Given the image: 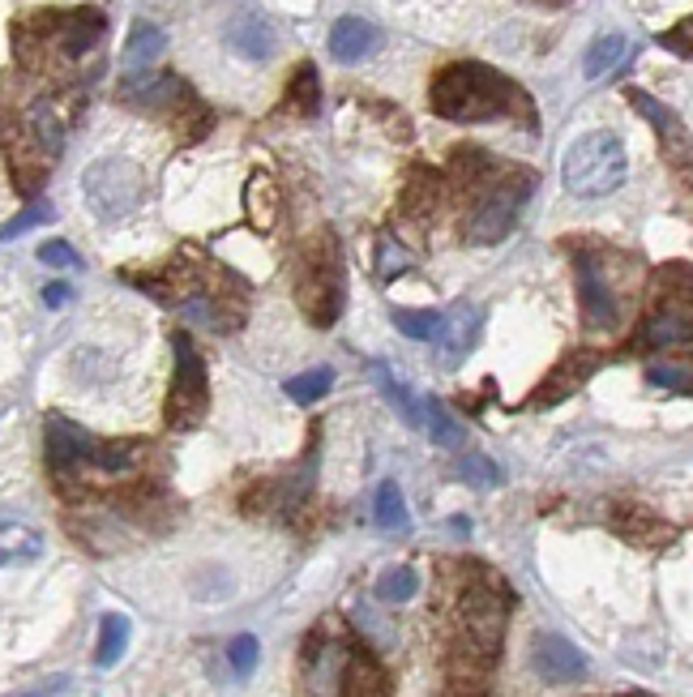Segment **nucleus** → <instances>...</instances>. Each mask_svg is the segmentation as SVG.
I'll use <instances>...</instances> for the list:
<instances>
[{"label": "nucleus", "mask_w": 693, "mask_h": 697, "mask_svg": "<svg viewBox=\"0 0 693 697\" xmlns=\"http://www.w3.org/2000/svg\"><path fill=\"white\" fill-rule=\"evenodd\" d=\"M424 424H429L432 445H441V449H459L462 445L459 419L445 412V403H441V398H429V403H424Z\"/></svg>", "instance_id": "24"}, {"label": "nucleus", "mask_w": 693, "mask_h": 697, "mask_svg": "<svg viewBox=\"0 0 693 697\" xmlns=\"http://www.w3.org/2000/svg\"><path fill=\"white\" fill-rule=\"evenodd\" d=\"M647 381L660 385V389H672V394H693V373L685 364H651Z\"/></svg>", "instance_id": "32"}, {"label": "nucleus", "mask_w": 693, "mask_h": 697, "mask_svg": "<svg viewBox=\"0 0 693 697\" xmlns=\"http://www.w3.org/2000/svg\"><path fill=\"white\" fill-rule=\"evenodd\" d=\"M103 31H107V18H103L99 9H73V13H61V18H56L52 43L61 48L65 61H77V56H86V52L99 43Z\"/></svg>", "instance_id": "13"}, {"label": "nucleus", "mask_w": 693, "mask_h": 697, "mask_svg": "<svg viewBox=\"0 0 693 697\" xmlns=\"http://www.w3.org/2000/svg\"><path fill=\"white\" fill-rule=\"evenodd\" d=\"M372 518H377V527L381 531H407V501H402V488H398L395 479H386L381 488H377V501H372Z\"/></svg>", "instance_id": "22"}, {"label": "nucleus", "mask_w": 693, "mask_h": 697, "mask_svg": "<svg viewBox=\"0 0 693 697\" xmlns=\"http://www.w3.org/2000/svg\"><path fill=\"white\" fill-rule=\"evenodd\" d=\"M43 552V539L34 531H18V527H4V565L13 561H34Z\"/></svg>", "instance_id": "30"}, {"label": "nucleus", "mask_w": 693, "mask_h": 697, "mask_svg": "<svg viewBox=\"0 0 693 697\" xmlns=\"http://www.w3.org/2000/svg\"><path fill=\"white\" fill-rule=\"evenodd\" d=\"M626 98L651 121V128L660 133V142H663V155L676 163V167H685L690 163V137H685V125H681V116L672 112V107H663L655 95H647V91H638V86H629Z\"/></svg>", "instance_id": "11"}, {"label": "nucleus", "mask_w": 693, "mask_h": 697, "mask_svg": "<svg viewBox=\"0 0 693 697\" xmlns=\"http://www.w3.org/2000/svg\"><path fill=\"white\" fill-rule=\"evenodd\" d=\"M574 270H578V304H582V321H587V330H617L621 309H617L612 283L603 279L599 261H595L591 253H578L574 257Z\"/></svg>", "instance_id": "7"}, {"label": "nucleus", "mask_w": 693, "mask_h": 697, "mask_svg": "<svg viewBox=\"0 0 693 697\" xmlns=\"http://www.w3.org/2000/svg\"><path fill=\"white\" fill-rule=\"evenodd\" d=\"M82 189L103 219H125L141 201V171L125 159H99L82 171Z\"/></svg>", "instance_id": "6"}, {"label": "nucleus", "mask_w": 693, "mask_h": 697, "mask_svg": "<svg viewBox=\"0 0 693 697\" xmlns=\"http://www.w3.org/2000/svg\"><path fill=\"white\" fill-rule=\"evenodd\" d=\"M296 300L313 325H330L343 309V266L334 236H317L300 249L296 261Z\"/></svg>", "instance_id": "3"}, {"label": "nucleus", "mask_w": 693, "mask_h": 697, "mask_svg": "<svg viewBox=\"0 0 693 697\" xmlns=\"http://www.w3.org/2000/svg\"><path fill=\"white\" fill-rule=\"evenodd\" d=\"M292 103H296V112H304V116H317V107H322V82H317L313 64H300L296 73H292Z\"/></svg>", "instance_id": "26"}, {"label": "nucleus", "mask_w": 693, "mask_h": 697, "mask_svg": "<svg viewBox=\"0 0 693 697\" xmlns=\"http://www.w3.org/2000/svg\"><path fill=\"white\" fill-rule=\"evenodd\" d=\"M120 98L129 103V107H146V112H167V107H176V103H185V86H180V77H155V73H146V77H125L120 82Z\"/></svg>", "instance_id": "14"}, {"label": "nucleus", "mask_w": 693, "mask_h": 697, "mask_svg": "<svg viewBox=\"0 0 693 697\" xmlns=\"http://www.w3.org/2000/svg\"><path fill=\"white\" fill-rule=\"evenodd\" d=\"M125 646H129V621L116 616V612H107V616L99 621V651H95V664L99 667L120 664Z\"/></svg>", "instance_id": "23"}, {"label": "nucleus", "mask_w": 693, "mask_h": 697, "mask_svg": "<svg viewBox=\"0 0 693 697\" xmlns=\"http://www.w3.org/2000/svg\"><path fill=\"white\" fill-rule=\"evenodd\" d=\"M48 215H52L48 206H31V210H22L18 219H13V222H9V227H4V240H13V236H22L27 227H34V222H43V219H48Z\"/></svg>", "instance_id": "36"}, {"label": "nucleus", "mask_w": 693, "mask_h": 697, "mask_svg": "<svg viewBox=\"0 0 693 697\" xmlns=\"http://www.w3.org/2000/svg\"><path fill=\"white\" fill-rule=\"evenodd\" d=\"M693 339V287L685 291H672L660 309L651 313L647 330H642V343L647 347H676V343H690Z\"/></svg>", "instance_id": "10"}, {"label": "nucleus", "mask_w": 693, "mask_h": 697, "mask_svg": "<svg viewBox=\"0 0 693 697\" xmlns=\"http://www.w3.org/2000/svg\"><path fill=\"white\" fill-rule=\"evenodd\" d=\"M39 261H43V266H56V270H73V266H77V253H73V245H65V240H48V245H39Z\"/></svg>", "instance_id": "34"}, {"label": "nucleus", "mask_w": 693, "mask_h": 697, "mask_svg": "<svg viewBox=\"0 0 693 697\" xmlns=\"http://www.w3.org/2000/svg\"><path fill=\"white\" fill-rule=\"evenodd\" d=\"M629 43L626 34H599L591 48H587V61H582V73L591 77V82H599V77H608L617 64L626 61Z\"/></svg>", "instance_id": "20"}, {"label": "nucleus", "mask_w": 693, "mask_h": 697, "mask_svg": "<svg viewBox=\"0 0 693 697\" xmlns=\"http://www.w3.org/2000/svg\"><path fill=\"white\" fill-rule=\"evenodd\" d=\"M164 48H167V34L159 31V27L137 22L129 31V39H125V69H129V73H141L146 64H155L164 56Z\"/></svg>", "instance_id": "19"}, {"label": "nucleus", "mask_w": 693, "mask_h": 697, "mask_svg": "<svg viewBox=\"0 0 693 697\" xmlns=\"http://www.w3.org/2000/svg\"><path fill=\"white\" fill-rule=\"evenodd\" d=\"M531 189H535V180H531L527 171H514L510 180H489L484 193H480V201H475V210H471V219L462 227V236L471 245H496V240H505L514 231L518 210H523V201L531 197Z\"/></svg>", "instance_id": "5"}, {"label": "nucleus", "mask_w": 693, "mask_h": 697, "mask_svg": "<svg viewBox=\"0 0 693 697\" xmlns=\"http://www.w3.org/2000/svg\"><path fill=\"white\" fill-rule=\"evenodd\" d=\"M171 351H176V373H171V389H167V428L189 433L193 424H201V415L210 407V373H206V360L189 334H176Z\"/></svg>", "instance_id": "4"}, {"label": "nucleus", "mask_w": 693, "mask_h": 697, "mask_svg": "<svg viewBox=\"0 0 693 697\" xmlns=\"http://www.w3.org/2000/svg\"><path fill=\"white\" fill-rule=\"evenodd\" d=\"M223 39H228V48H235L244 61H270V56H274V31L265 27V18H258V13L231 18Z\"/></svg>", "instance_id": "17"}, {"label": "nucleus", "mask_w": 693, "mask_h": 697, "mask_svg": "<svg viewBox=\"0 0 693 697\" xmlns=\"http://www.w3.org/2000/svg\"><path fill=\"white\" fill-rule=\"evenodd\" d=\"M660 43L668 48V52L693 56V18H690V22H681V27H672L668 34H660Z\"/></svg>", "instance_id": "35"}, {"label": "nucleus", "mask_w": 693, "mask_h": 697, "mask_svg": "<svg viewBox=\"0 0 693 697\" xmlns=\"http://www.w3.org/2000/svg\"><path fill=\"white\" fill-rule=\"evenodd\" d=\"M43 445H48L52 471H77V467H95L103 441H91V433H82L77 424H69V419L56 415V419H48Z\"/></svg>", "instance_id": "9"}, {"label": "nucleus", "mask_w": 693, "mask_h": 697, "mask_svg": "<svg viewBox=\"0 0 693 697\" xmlns=\"http://www.w3.org/2000/svg\"><path fill=\"white\" fill-rule=\"evenodd\" d=\"M626 171L629 159L621 137L608 128H595V133H582L578 142H569L561 159V185L574 197H608L626 185Z\"/></svg>", "instance_id": "2"}, {"label": "nucleus", "mask_w": 693, "mask_h": 697, "mask_svg": "<svg viewBox=\"0 0 693 697\" xmlns=\"http://www.w3.org/2000/svg\"><path fill=\"white\" fill-rule=\"evenodd\" d=\"M258 637L253 634H240V637H231V646H228V664L235 676H249L253 667H258Z\"/></svg>", "instance_id": "33"}, {"label": "nucleus", "mask_w": 693, "mask_h": 697, "mask_svg": "<svg viewBox=\"0 0 693 697\" xmlns=\"http://www.w3.org/2000/svg\"><path fill=\"white\" fill-rule=\"evenodd\" d=\"M531 667L548 685H574L587 676V655L561 634H539L531 642Z\"/></svg>", "instance_id": "8"}, {"label": "nucleus", "mask_w": 693, "mask_h": 697, "mask_svg": "<svg viewBox=\"0 0 693 697\" xmlns=\"http://www.w3.org/2000/svg\"><path fill=\"white\" fill-rule=\"evenodd\" d=\"M69 300H73V287H69V283H48V287H43V304H48V309H65Z\"/></svg>", "instance_id": "37"}, {"label": "nucleus", "mask_w": 693, "mask_h": 697, "mask_svg": "<svg viewBox=\"0 0 693 697\" xmlns=\"http://www.w3.org/2000/svg\"><path fill=\"white\" fill-rule=\"evenodd\" d=\"M368 373H372V381L381 385V394H386V403H390V407H395V412L402 415V424H407V428H420V407H416V398H411V389H407L402 381L390 377V368H386V364H372Z\"/></svg>", "instance_id": "21"}, {"label": "nucleus", "mask_w": 693, "mask_h": 697, "mask_svg": "<svg viewBox=\"0 0 693 697\" xmlns=\"http://www.w3.org/2000/svg\"><path fill=\"white\" fill-rule=\"evenodd\" d=\"M480 321L484 313L475 304H454L445 318H441V334H437V351H441V364L445 368H459L466 360V351L475 347L480 339Z\"/></svg>", "instance_id": "12"}, {"label": "nucleus", "mask_w": 693, "mask_h": 697, "mask_svg": "<svg viewBox=\"0 0 693 697\" xmlns=\"http://www.w3.org/2000/svg\"><path fill=\"white\" fill-rule=\"evenodd\" d=\"M420 591V573L411 565H398V570H386L377 578V600L381 603H407Z\"/></svg>", "instance_id": "25"}, {"label": "nucleus", "mask_w": 693, "mask_h": 697, "mask_svg": "<svg viewBox=\"0 0 693 697\" xmlns=\"http://www.w3.org/2000/svg\"><path fill=\"white\" fill-rule=\"evenodd\" d=\"M390 321L407 339H437L441 334V313H429V309H395Z\"/></svg>", "instance_id": "27"}, {"label": "nucleus", "mask_w": 693, "mask_h": 697, "mask_svg": "<svg viewBox=\"0 0 693 697\" xmlns=\"http://www.w3.org/2000/svg\"><path fill=\"white\" fill-rule=\"evenodd\" d=\"M407 266H411L407 249L398 245L395 236H381V240H377V274H381V279L390 283V279H398V274H402Z\"/></svg>", "instance_id": "31"}, {"label": "nucleus", "mask_w": 693, "mask_h": 697, "mask_svg": "<svg viewBox=\"0 0 693 697\" xmlns=\"http://www.w3.org/2000/svg\"><path fill=\"white\" fill-rule=\"evenodd\" d=\"M334 385V373L330 368H308V373H296V377L287 381L283 389L296 398V403H317L326 389Z\"/></svg>", "instance_id": "28"}, {"label": "nucleus", "mask_w": 693, "mask_h": 697, "mask_svg": "<svg viewBox=\"0 0 693 697\" xmlns=\"http://www.w3.org/2000/svg\"><path fill=\"white\" fill-rule=\"evenodd\" d=\"M377 48H381V31L364 18H338L330 27V56L338 64H356L372 56Z\"/></svg>", "instance_id": "15"}, {"label": "nucleus", "mask_w": 693, "mask_h": 697, "mask_svg": "<svg viewBox=\"0 0 693 697\" xmlns=\"http://www.w3.org/2000/svg\"><path fill=\"white\" fill-rule=\"evenodd\" d=\"M595 355H565L561 364L548 373V381L535 389V407H557L574 389H582V381L591 377Z\"/></svg>", "instance_id": "16"}, {"label": "nucleus", "mask_w": 693, "mask_h": 697, "mask_svg": "<svg viewBox=\"0 0 693 697\" xmlns=\"http://www.w3.org/2000/svg\"><path fill=\"white\" fill-rule=\"evenodd\" d=\"M429 103L441 121H459V125L496 121V116H505V112H523L531 121L527 95H523L510 77H501L496 69H489V64H480V61L445 64V69L432 77Z\"/></svg>", "instance_id": "1"}, {"label": "nucleus", "mask_w": 693, "mask_h": 697, "mask_svg": "<svg viewBox=\"0 0 693 697\" xmlns=\"http://www.w3.org/2000/svg\"><path fill=\"white\" fill-rule=\"evenodd\" d=\"M459 476L475 488H496L501 483V467H496L489 454H466L459 462Z\"/></svg>", "instance_id": "29"}, {"label": "nucleus", "mask_w": 693, "mask_h": 697, "mask_svg": "<svg viewBox=\"0 0 693 697\" xmlns=\"http://www.w3.org/2000/svg\"><path fill=\"white\" fill-rule=\"evenodd\" d=\"M27 128H31V137L39 142V150L48 159H56L65 150V128H61V116H56V107L48 98H39L31 112H27Z\"/></svg>", "instance_id": "18"}]
</instances>
